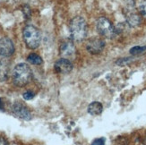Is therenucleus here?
Returning a JSON list of instances; mask_svg holds the SVG:
<instances>
[{"label": "nucleus", "mask_w": 146, "mask_h": 145, "mask_svg": "<svg viewBox=\"0 0 146 145\" xmlns=\"http://www.w3.org/2000/svg\"><path fill=\"white\" fill-rule=\"evenodd\" d=\"M13 83L17 87H23L31 83L33 79V71L31 67L25 64L20 63L15 66L12 73Z\"/></svg>", "instance_id": "f257e3e1"}, {"label": "nucleus", "mask_w": 146, "mask_h": 145, "mask_svg": "<svg viewBox=\"0 0 146 145\" xmlns=\"http://www.w3.org/2000/svg\"><path fill=\"white\" fill-rule=\"evenodd\" d=\"M69 31L73 41L80 42L84 40L88 33V26L85 19L82 16L73 18L69 24Z\"/></svg>", "instance_id": "f03ea898"}, {"label": "nucleus", "mask_w": 146, "mask_h": 145, "mask_svg": "<svg viewBox=\"0 0 146 145\" xmlns=\"http://www.w3.org/2000/svg\"><path fill=\"white\" fill-rule=\"evenodd\" d=\"M23 38L26 47L30 49H36L41 42V34L40 30L33 25H27L23 28Z\"/></svg>", "instance_id": "7ed1b4c3"}, {"label": "nucleus", "mask_w": 146, "mask_h": 145, "mask_svg": "<svg viewBox=\"0 0 146 145\" xmlns=\"http://www.w3.org/2000/svg\"><path fill=\"white\" fill-rule=\"evenodd\" d=\"M96 29L98 33L106 39H112L117 35L114 25L109 19L105 17H100L98 19L96 22Z\"/></svg>", "instance_id": "20e7f679"}, {"label": "nucleus", "mask_w": 146, "mask_h": 145, "mask_svg": "<svg viewBox=\"0 0 146 145\" xmlns=\"http://www.w3.org/2000/svg\"><path fill=\"white\" fill-rule=\"evenodd\" d=\"M13 113L19 118L23 119L25 121H29L31 119V113L28 109V108L25 105H23L20 101H15L12 106Z\"/></svg>", "instance_id": "39448f33"}, {"label": "nucleus", "mask_w": 146, "mask_h": 145, "mask_svg": "<svg viewBox=\"0 0 146 145\" xmlns=\"http://www.w3.org/2000/svg\"><path fill=\"white\" fill-rule=\"evenodd\" d=\"M106 46V42L100 38H93L88 41L86 45L87 51L92 55H98L103 51Z\"/></svg>", "instance_id": "423d86ee"}, {"label": "nucleus", "mask_w": 146, "mask_h": 145, "mask_svg": "<svg viewBox=\"0 0 146 145\" xmlns=\"http://www.w3.org/2000/svg\"><path fill=\"white\" fill-rule=\"evenodd\" d=\"M14 42L8 37H3L0 39V56L4 58H9L15 53Z\"/></svg>", "instance_id": "0eeeda50"}, {"label": "nucleus", "mask_w": 146, "mask_h": 145, "mask_svg": "<svg viewBox=\"0 0 146 145\" xmlns=\"http://www.w3.org/2000/svg\"><path fill=\"white\" fill-rule=\"evenodd\" d=\"M54 70L58 73H69L73 70V64L72 62L67 58H60L55 63Z\"/></svg>", "instance_id": "6e6552de"}, {"label": "nucleus", "mask_w": 146, "mask_h": 145, "mask_svg": "<svg viewBox=\"0 0 146 145\" xmlns=\"http://www.w3.org/2000/svg\"><path fill=\"white\" fill-rule=\"evenodd\" d=\"M76 52V48L72 40H66L61 43L59 47V53L63 58H68L73 56Z\"/></svg>", "instance_id": "1a4fd4ad"}, {"label": "nucleus", "mask_w": 146, "mask_h": 145, "mask_svg": "<svg viewBox=\"0 0 146 145\" xmlns=\"http://www.w3.org/2000/svg\"><path fill=\"white\" fill-rule=\"evenodd\" d=\"M10 74V63L8 60L3 59L0 61V83L5 81Z\"/></svg>", "instance_id": "9d476101"}, {"label": "nucleus", "mask_w": 146, "mask_h": 145, "mask_svg": "<svg viewBox=\"0 0 146 145\" xmlns=\"http://www.w3.org/2000/svg\"><path fill=\"white\" fill-rule=\"evenodd\" d=\"M126 18V24L130 27H136L141 23V16L136 13L134 12H127L125 15Z\"/></svg>", "instance_id": "9b49d317"}, {"label": "nucleus", "mask_w": 146, "mask_h": 145, "mask_svg": "<svg viewBox=\"0 0 146 145\" xmlns=\"http://www.w3.org/2000/svg\"><path fill=\"white\" fill-rule=\"evenodd\" d=\"M103 111V106L100 102L94 101L88 106V113L92 116H99Z\"/></svg>", "instance_id": "f8f14e48"}, {"label": "nucleus", "mask_w": 146, "mask_h": 145, "mask_svg": "<svg viewBox=\"0 0 146 145\" xmlns=\"http://www.w3.org/2000/svg\"><path fill=\"white\" fill-rule=\"evenodd\" d=\"M27 61L31 65H35V66H39L42 64V58L41 56H39L36 53H31L27 56Z\"/></svg>", "instance_id": "ddd939ff"}, {"label": "nucleus", "mask_w": 146, "mask_h": 145, "mask_svg": "<svg viewBox=\"0 0 146 145\" xmlns=\"http://www.w3.org/2000/svg\"><path fill=\"white\" fill-rule=\"evenodd\" d=\"M145 50H146V46H135L132 48H130L129 52L131 55L135 56V55H139V54L144 52Z\"/></svg>", "instance_id": "4468645a"}, {"label": "nucleus", "mask_w": 146, "mask_h": 145, "mask_svg": "<svg viewBox=\"0 0 146 145\" xmlns=\"http://www.w3.org/2000/svg\"><path fill=\"white\" fill-rule=\"evenodd\" d=\"M131 58H119L116 61V64L117 66H125L127 65L128 63L131 62Z\"/></svg>", "instance_id": "2eb2a0df"}, {"label": "nucleus", "mask_w": 146, "mask_h": 145, "mask_svg": "<svg viewBox=\"0 0 146 145\" xmlns=\"http://www.w3.org/2000/svg\"><path fill=\"white\" fill-rule=\"evenodd\" d=\"M34 96H35V93L31 91H27L23 94V97L25 100H30L31 99H33Z\"/></svg>", "instance_id": "dca6fc26"}, {"label": "nucleus", "mask_w": 146, "mask_h": 145, "mask_svg": "<svg viewBox=\"0 0 146 145\" xmlns=\"http://www.w3.org/2000/svg\"><path fill=\"white\" fill-rule=\"evenodd\" d=\"M105 142H106L105 138L100 137V138H97V139H95L92 142L91 145H105Z\"/></svg>", "instance_id": "f3484780"}, {"label": "nucleus", "mask_w": 146, "mask_h": 145, "mask_svg": "<svg viewBox=\"0 0 146 145\" xmlns=\"http://www.w3.org/2000/svg\"><path fill=\"white\" fill-rule=\"evenodd\" d=\"M23 15L25 16L26 19H30L31 15V9L28 5H24L23 8Z\"/></svg>", "instance_id": "a211bd4d"}, {"label": "nucleus", "mask_w": 146, "mask_h": 145, "mask_svg": "<svg viewBox=\"0 0 146 145\" xmlns=\"http://www.w3.org/2000/svg\"><path fill=\"white\" fill-rule=\"evenodd\" d=\"M140 13L144 18H146V0L143 1L140 5Z\"/></svg>", "instance_id": "6ab92c4d"}, {"label": "nucleus", "mask_w": 146, "mask_h": 145, "mask_svg": "<svg viewBox=\"0 0 146 145\" xmlns=\"http://www.w3.org/2000/svg\"><path fill=\"white\" fill-rule=\"evenodd\" d=\"M0 145H9V143L5 139V138L0 137Z\"/></svg>", "instance_id": "aec40b11"}, {"label": "nucleus", "mask_w": 146, "mask_h": 145, "mask_svg": "<svg viewBox=\"0 0 146 145\" xmlns=\"http://www.w3.org/2000/svg\"><path fill=\"white\" fill-rule=\"evenodd\" d=\"M3 109H4V102H3L2 99L0 98V110Z\"/></svg>", "instance_id": "412c9836"}]
</instances>
